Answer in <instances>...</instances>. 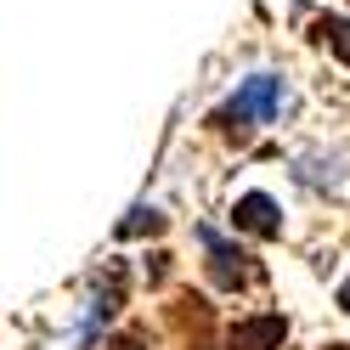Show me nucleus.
Returning a JSON list of instances; mask_svg holds the SVG:
<instances>
[{"label":"nucleus","mask_w":350,"mask_h":350,"mask_svg":"<svg viewBox=\"0 0 350 350\" xmlns=\"http://www.w3.org/2000/svg\"><path fill=\"white\" fill-rule=\"evenodd\" d=\"M282 96H288V91H282V79H277V74H254L232 102H221V107L209 113V130H221L226 142L243 147L260 124H271V119L282 113Z\"/></svg>","instance_id":"obj_1"},{"label":"nucleus","mask_w":350,"mask_h":350,"mask_svg":"<svg viewBox=\"0 0 350 350\" xmlns=\"http://www.w3.org/2000/svg\"><path fill=\"white\" fill-rule=\"evenodd\" d=\"M124 282H130V271H124V260H113L107 266V282L96 288V299H91V311H85V345L96 339V327L102 322H113V311L124 305Z\"/></svg>","instance_id":"obj_5"},{"label":"nucleus","mask_w":350,"mask_h":350,"mask_svg":"<svg viewBox=\"0 0 350 350\" xmlns=\"http://www.w3.org/2000/svg\"><path fill=\"white\" fill-rule=\"evenodd\" d=\"M282 339H288V317H249V322H237L232 334H226V350H277Z\"/></svg>","instance_id":"obj_4"},{"label":"nucleus","mask_w":350,"mask_h":350,"mask_svg":"<svg viewBox=\"0 0 350 350\" xmlns=\"http://www.w3.org/2000/svg\"><path fill=\"white\" fill-rule=\"evenodd\" d=\"M164 226H170V221H164V215L152 209V204H136V209H130L124 221H119V237H159Z\"/></svg>","instance_id":"obj_7"},{"label":"nucleus","mask_w":350,"mask_h":350,"mask_svg":"<svg viewBox=\"0 0 350 350\" xmlns=\"http://www.w3.org/2000/svg\"><path fill=\"white\" fill-rule=\"evenodd\" d=\"M198 243L209 249V282H215V288L237 294V288H254V282L266 277V271L254 266V254H243L237 243H226V237L215 232V226H198Z\"/></svg>","instance_id":"obj_2"},{"label":"nucleus","mask_w":350,"mask_h":350,"mask_svg":"<svg viewBox=\"0 0 350 350\" xmlns=\"http://www.w3.org/2000/svg\"><path fill=\"white\" fill-rule=\"evenodd\" d=\"M339 311H345V317H350V277H345V282H339Z\"/></svg>","instance_id":"obj_9"},{"label":"nucleus","mask_w":350,"mask_h":350,"mask_svg":"<svg viewBox=\"0 0 350 350\" xmlns=\"http://www.w3.org/2000/svg\"><path fill=\"white\" fill-rule=\"evenodd\" d=\"M232 226L260 237V243H271V237H282V209H277V198H266V192H243V198L232 204Z\"/></svg>","instance_id":"obj_3"},{"label":"nucleus","mask_w":350,"mask_h":350,"mask_svg":"<svg viewBox=\"0 0 350 350\" xmlns=\"http://www.w3.org/2000/svg\"><path fill=\"white\" fill-rule=\"evenodd\" d=\"M102 350H159V345L147 339V327H124V334H119L113 345H102Z\"/></svg>","instance_id":"obj_8"},{"label":"nucleus","mask_w":350,"mask_h":350,"mask_svg":"<svg viewBox=\"0 0 350 350\" xmlns=\"http://www.w3.org/2000/svg\"><path fill=\"white\" fill-rule=\"evenodd\" d=\"M317 40L350 68V17H317Z\"/></svg>","instance_id":"obj_6"}]
</instances>
